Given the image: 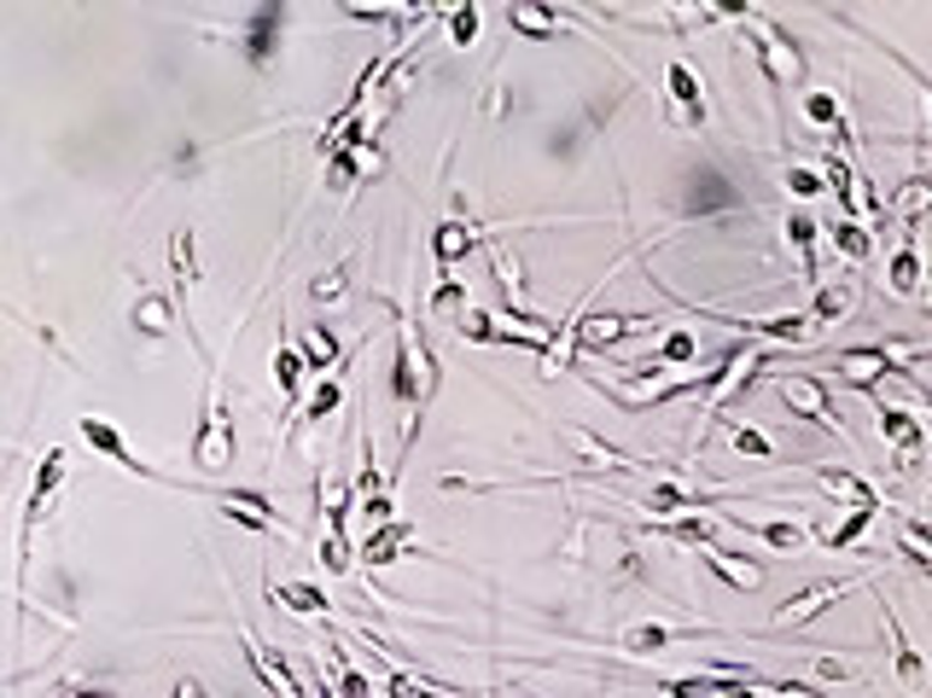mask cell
<instances>
[{"label": "cell", "mask_w": 932, "mask_h": 698, "mask_svg": "<svg viewBox=\"0 0 932 698\" xmlns=\"http://www.w3.org/2000/svg\"><path fill=\"white\" fill-rule=\"evenodd\" d=\"M234 455H239L234 414H228V402H221V384H216V373H210L205 414H198V430H193V466L205 471V478H221V471L234 466Z\"/></svg>", "instance_id": "1"}, {"label": "cell", "mask_w": 932, "mask_h": 698, "mask_svg": "<svg viewBox=\"0 0 932 698\" xmlns=\"http://www.w3.org/2000/svg\"><path fill=\"white\" fill-rule=\"evenodd\" d=\"M76 430H83V443L94 448V455H106L117 471H129V478H147V483H170L164 478V471H158V466H147V460H140L134 455V448L123 443V430H117L111 419H99V414H83V419H76Z\"/></svg>", "instance_id": "2"}, {"label": "cell", "mask_w": 932, "mask_h": 698, "mask_svg": "<svg viewBox=\"0 0 932 698\" xmlns=\"http://www.w3.org/2000/svg\"><path fill=\"white\" fill-rule=\"evenodd\" d=\"M776 390H781V402L793 407L799 419L822 425V430H839V437H845V419L834 414V396H827V384H822L816 373H787Z\"/></svg>", "instance_id": "3"}, {"label": "cell", "mask_w": 932, "mask_h": 698, "mask_svg": "<svg viewBox=\"0 0 932 698\" xmlns=\"http://www.w3.org/2000/svg\"><path fill=\"white\" fill-rule=\"evenodd\" d=\"M239 646H246V664H251V675H257V681L269 687L274 698H303V681L292 675L286 652H274L269 641H257L251 629H239Z\"/></svg>", "instance_id": "4"}, {"label": "cell", "mask_w": 932, "mask_h": 698, "mask_svg": "<svg viewBox=\"0 0 932 698\" xmlns=\"http://www.w3.org/2000/svg\"><path fill=\"white\" fill-rule=\"evenodd\" d=\"M280 30H286V7H257L246 24H239V47L257 70L274 65V47H280Z\"/></svg>", "instance_id": "5"}, {"label": "cell", "mask_w": 932, "mask_h": 698, "mask_svg": "<svg viewBox=\"0 0 932 698\" xmlns=\"http://www.w3.org/2000/svg\"><path fill=\"white\" fill-rule=\"evenodd\" d=\"M414 536L420 530L409 524V519H391V524H379V530H368V542L356 547V559L368 565V570H384V565H397L402 553L414 547Z\"/></svg>", "instance_id": "6"}, {"label": "cell", "mask_w": 932, "mask_h": 698, "mask_svg": "<svg viewBox=\"0 0 932 698\" xmlns=\"http://www.w3.org/2000/svg\"><path fill=\"white\" fill-rule=\"evenodd\" d=\"M875 419H880V437L898 448V471H909L921 460V425H915V414L909 407H891V402H880L875 396Z\"/></svg>", "instance_id": "7"}, {"label": "cell", "mask_w": 932, "mask_h": 698, "mask_svg": "<svg viewBox=\"0 0 932 698\" xmlns=\"http://www.w3.org/2000/svg\"><path fill=\"white\" fill-rule=\"evenodd\" d=\"M636 332H647V320H636V315H577L572 343L577 349H613V343L636 338Z\"/></svg>", "instance_id": "8"}, {"label": "cell", "mask_w": 932, "mask_h": 698, "mask_svg": "<svg viewBox=\"0 0 932 698\" xmlns=\"http://www.w3.org/2000/svg\"><path fill=\"white\" fill-rule=\"evenodd\" d=\"M65 448H47V460L35 466V483H30V501H24V530H35L53 512V495H58V483H65Z\"/></svg>", "instance_id": "9"}, {"label": "cell", "mask_w": 932, "mask_h": 698, "mask_svg": "<svg viewBox=\"0 0 932 698\" xmlns=\"http://www.w3.org/2000/svg\"><path fill=\"white\" fill-rule=\"evenodd\" d=\"M845 593H850V582H839V577L804 588L799 600H787V606L776 611V629H799V623H810V618H822V611L834 606V600H845Z\"/></svg>", "instance_id": "10"}, {"label": "cell", "mask_w": 932, "mask_h": 698, "mask_svg": "<svg viewBox=\"0 0 932 698\" xmlns=\"http://www.w3.org/2000/svg\"><path fill=\"white\" fill-rule=\"evenodd\" d=\"M175 326H181V297H175V292H140V297H134V332L170 338Z\"/></svg>", "instance_id": "11"}, {"label": "cell", "mask_w": 932, "mask_h": 698, "mask_svg": "<svg viewBox=\"0 0 932 698\" xmlns=\"http://www.w3.org/2000/svg\"><path fill=\"white\" fill-rule=\"evenodd\" d=\"M664 88H671V99H676V111H682V122H705V81L694 76V65L687 58H671V70H664Z\"/></svg>", "instance_id": "12"}, {"label": "cell", "mask_w": 932, "mask_h": 698, "mask_svg": "<svg viewBox=\"0 0 932 698\" xmlns=\"http://www.w3.org/2000/svg\"><path fill=\"white\" fill-rule=\"evenodd\" d=\"M478 251V233L466 221H437L432 228V257H437V274H455L466 257Z\"/></svg>", "instance_id": "13"}, {"label": "cell", "mask_w": 932, "mask_h": 698, "mask_svg": "<svg viewBox=\"0 0 932 698\" xmlns=\"http://www.w3.org/2000/svg\"><path fill=\"white\" fill-rule=\"evenodd\" d=\"M921 280H926V257H921V244H915V233H909L898 251H891V262H886V285L898 297H915L921 292Z\"/></svg>", "instance_id": "14"}, {"label": "cell", "mask_w": 932, "mask_h": 698, "mask_svg": "<svg viewBox=\"0 0 932 698\" xmlns=\"http://www.w3.org/2000/svg\"><path fill=\"white\" fill-rule=\"evenodd\" d=\"M269 373H274V384H280V396H286L292 407H303V390H310V367H303L297 343H286V338L274 343V356H269Z\"/></svg>", "instance_id": "15"}, {"label": "cell", "mask_w": 932, "mask_h": 698, "mask_svg": "<svg viewBox=\"0 0 932 698\" xmlns=\"http://www.w3.org/2000/svg\"><path fill=\"white\" fill-rule=\"evenodd\" d=\"M373 170H379L373 140H368V146H350V152H333V157H327V187H333V193H350L356 181L373 175Z\"/></svg>", "instance_id": "16"}, {"label": "cell", "mask_w": 932, "mask_h": 698, "mask_svg": "<svg viewBox=\"0 0 932 698\" xmlns=\"http://www.w3.org/2000/svg\"><path fill=\"white\" fill-rule=\"evenodd\" d=\"M676 641H700V629H671V623H636V629H624V652H636V658H653V652L676 646Z\"/></svg>", "instance_id": "17"}, {"label": "cell", "mask_w": 932, "mask_h": 698, "mask_svg": "<svg viewBox=\"0 0 932 698\" xmlns=\"http://www.w3.org/2000/svg\"><path fill=\"white\" fill-rule=\"evenodd\" d=\"M170 269H175V297L187 303V285L205 280V269H198V233H193V228H175V233H170Z\"/></svg>", "instance_id": "18"}, {"label": "cell", "mask_w": 932, "mask_h": 698, "mask_svg": "<svg viewBox=\"0 0 932 698\" xmlns=\"http://www.w3.org/2000/svg\"><path fill=\"white\" fill-rule=\"evenodd\" d=\"M269 600L274 606H286L292 618H327V588H315V582H269Z\"/></svg>", "instance_id": "19"}, {"label": "cell", "mask_w": 932, "mask_h": 698, "mask_svg": "<svg viewBox=\"0 0 932 698\" xmlns=\"http://www.w3.org/2000/svg\"><path fill=\"white\" fill-rule=\"evenodd\" d=\"M880 611H886V629H891V664H898V681H903V687H921V681H926V664H921L915 641L903 634L898 611H891V606H880Z\"/></svg>", "instance_id": "20"}, {"label": "cell", "mask_w": 932, "mask_h": 698, "mask_svg": "<svg viewBox=\"0 0 932 698\" xmlns=\"http://www.w3.org/2000/svg\"><path fill=\"white\" fill-rule=\"evenodd\" d=\"M700 565L712 570V577H723L728 588H740V593L763 582V565H746L740 553H723V547H705V553H700Z\"/></svg>", "instance_id": "21"}, {"label": "cell", "mask_w": 932, "mask_h": 698, "mask_svg": "<svg viewBox=\"0 0 932 698\" xmlns=\"http://www.w3.org/2000/svg\"><path fill=\"white\" fill-rule=\"evenodd\" d=\"M297 356H303V367H310V373L333 379V367H338V332H333L327 320H315V326H310V338L297 343Z\"/></svg>", "instance_id": "22"}, {"label": "cell", "mask_w": 932, "mask_h": 698, "mask_svg": "<svg viewBox=\"0 0 932 698\" xmlns=\"http://www.w3.org/2000/svg\"><path fill=\"white\" fill-rule=\"evenodd\" d=\"M338 402H344V379L333 373V379H315V390L303 396V407H297V430L303 425H327L333 414H338Z\"/></svg>", "instance_id": "23"}, {"label": "cell", "mask_w": 932, "mask_h": 698, "mask_svg": "<svg viewBox=\"0 0 932 698\" xmlns=\"http://www.w3.org/2000/svg\"><path fill=\"white\" fill-rule=\"evenodd\" d=\"M816 233H822V221L810 216V210H793V216H787V244L799 251L804 280H810V285H822V280H816Z\"/></svg>", "instance_id": "24"}, {"label": "cell", "mask_w": 932, "mask_h": 698, "mask_svg": "<svg viewBox=\"0 0 932 698\" xmlns=\"http://www.w3.org/2000/svg\"><path fill=\"white\" fill-rule=\"evenodd\" d=\"M350 274H356V257H344V262H333L327 274H315V280H310V303H315L321 315L344 303V292H350Z\"/></svg>", "instance_id": "25"}, {"label": "cell", "mask_w": 932, "mask_h": 698, "mask_svg": "<svg viewBox=\"0 0 932 698\" xmlns=\"http://www.w3.org/2000/svg\"><path fill=\"white\" fill-rule=\"evenodd\" d=\"M816 483H822L834 501H850V506H880L875 489H868L863 478H850V471H839V466H816Z\"/></svg>", "instance_id": "26"}, {"label": "cell", "mask_w": 932, "mask_h": 698, "mask_svg": "<svg viewBox=\"0 0 932 698\" xmlns=\"http://www.w3.org/2000/svg\"><path fill=\"white\" fill-rule=\"evenodd\" d=\"M647 512H653V519H687V512H700V495H694V489H682V483H653Z\"/></svg>", "instance_id": "27"}, {"label": "cell", "mask_w": 932, "mask_h": 698, "mask_svg": "<svg viewBox=\"0 0 932 698\" xmlns=\"http://www.w3.org/2000/svg\"><path fill=\"white\" fill-rule=\"evenodd\" d=\"M565 443H572L577 448V455L583 460H589V466H606V471H630V455H618V448L613 443H600V437H589V430H565Z\"/></svg>", "instance_id": "28"}, {"label": "cell", "mask_w": 932, "mask_h": 698, "mask_svg": "<svg viewBox=\"0 0 932 698\" xmlns=\"http://www.w3.org/2000/svg\"><path fill=\"white\" fill-rule=\"evenodd\" d=\"M875 519H880V506H850V512H845V524H834V530H822V542H827V547H834V553H850V547H857V542H863V530H868V524H875Z\"/></svg>", "instance_id": "29"}, {"label": "cell", "mask_w": 932, "mask_h": 698, "mask_svg": "<svg viewBox=\"0 0 932 698\" xmlns=\"http://www.w3.org/2000/svg\"><path fill=\"white\" fill-rule=\"evenodd\" d=\"M508 24L519 30V35H531V41H549V35H560V12H549V7H508Z\"/></svg>", "instance_id": "30"}, {"label": "cell", "mask_w": 932, "mask_h": 698, "mask_svg": "<svg viewBox=\"0 0 932 698\" xmlns=\"http://www.w3.org/2000/svg\"><path fill=\"white\" fill-rule=\"evenodd\" d=\"M804 122H816V129H845V99L839 94H827V88H816V94H804Z\"/></svg>", "instance_id": "31"}, {"label": "cell", "mask_w": 932, "mask_h": 698, "mask_svg": "<svg viewBox=\"0 0 932 698\" xmlns=\"http://www.w3.org/2000/svg\"><path fill=\"white\" fill-rule=\"evenodd\" d=\"M740 530H746V536H758V542H769V547H804L810 542V530L793 524V519H769V524H746L740 519Z\"/></svg>", "instance_id": "32"}, {"label": "cell", "mask_w": 932, "mask_h": 698, "mask_svg": "<svg viewBox=\"0 0 932 698\" xmlns=\"http://www.w3.org/2000/svg\"><path fill=\"white\" fill-rule=\"evenodd\" d=\"M432 315H466L473 303H466V280H455V274H437V285H432V303H425Z\"/></svg>", "instance_id": "33"}, {"label": "cell", "mask_w": 932, "mask_h": 698, "mask_svg": "<svg viewBox=\"0 0 932 698\" xmlns=\"http://www.w3.org/2000/svg\"><path fill=\"white\" fill-rule=\"evenodd\" d=\"M664 698H723L735 681H712V675H671V681H659Z\"/></svg>", "instance_id": "34"}, {"label": "cell", "mask_w": 932, "mask_h": 698, "mask_svg": "<svg viewBox=\"0 0 932 698\" xmlns=\"http://www.w3.org/2000/svg\"><path fill=\"white\" fill-rule=\"evenodd\" d=\"M845 309H850V285H845V280H822V292H816V309H810V320L827 326V320H839Z\"/></svg>", "instance_id": "35"}, {"label": "cell", "mask_w": 932, "mask_h": 698, "mask_svg": "<svg viewBox=\"0 0 932 698\" xmlns=\"http://www.w3.org/2000/svg\"><path fill=\"white\" fill-rule=\"evenodd\" d=\"M694 356H700V338H694V332H687V326H676V332H671V338H664V343H659V356H653V361L664 367V373H671V367H687V361H694Z\"/></svg>", "instance_id": "36"}, {"label": "cell", "mask_w": 932, "mask_h": 698, "mask_svg": "<svg viewBox=\"0 0 932 698\" xmlns=\"http://www.w3.org/2000/svg\"><path fill=\"white\" fill-rule=\"evenodd\" d=\"M827 239H834V251H845L850 262L868 257V228H863V221H850V216H839L834 228H827Z\"/></svg>", "instance_id": "37"}, {"label": "cell", "mask_w": 932, "mask_h": 698, "mask_svg": "<svg viewBox=\"0 0 932 698\" xmlns=\"http://www.w3.org/2000/svg\"><path fill=\"white\" fill-rule=\"evenodd\" d=\"M926 204H932V175H915L909 187L898 193V216H903V228H915V221L926 216Z\"/></svg>", "instance_id": "38"}, {"label": "cell", "mask_w": 932, "mask_h": 698, "mask_svg": "<svg viewBox=\"0 0 932 698\" xmlns=\"http://www.w3.org/2000/svg\"><path fill=\"white\" fill-rule=\"evenodd\" d=\"M327 652H333V664H338V692H344V698H384V692H379V687L368 681V675H361V669H356L350 658H344L338 646H327Z\"/></svg>", "instance_id": "39"}, {"label": "cell", "mask_w": 932, "mask_h": 698, "mask_svg": "<svg viewBox=\"0 0 932 698\" xmlns=\"http://www.w3.org/2000/svg\"><path fill=\"white\" fill-rule=\"evenodd\" d=\"M216 501H221V506H246V512H257V519L280 524V506L262 495V489H216Z\"/></svg>", "instance_id": "40"}, {"label": "cell", "mask_w": 932, "mask_h": 698, "mask_svg": "<svg viewBox=\"0 0 932 698\" xmlns=\"http://www.w3.org/2000/svg\"><path fill=\"white\" fill-rule=\"evenodd\" d=\"M321 565H327L333 577H344V570L356 565V547H350V536H333V530H327V536H321Z\"/></svg>", "instance_id": "41"}, {"label": "cell", "mask_w": 932, "mask_h": 698, "mask_svg": "<svg viewBox=\"0 0 932 698\" xmlns=\"http://www.w3.org/2000/svg\"><path fill=\"white\" fill-rule=\"evenodd\" d=\"M735 448H740V455H752V460H776V443H769L758 425H735Z\"/></svg>", "instance_id": "42"}, {"label": "cell", "mask_w": 932, "mask_h": 698, "mask_svg": "<svg viewBox=\"0 0 932 698\" xmlns=\"http://www.w3.org/2000/svg\"><path fill=\"white\" fill-rule=\"evenodd\" d=\"M478 24H484V18H478V7H460V12H449V35H455V47H473V41H478Z\"/></svg>", "instance_id": "43"}, {"label": "cell", "mask_w": 932, "mask_h": 698, "mask_svg": "<svg viewBox=\"0 0 932 698\" xmlns=\"http://www.w3.org/2000/svg\"><path fill=\"white\" fill-rule=\"evenodd\" d=\"M361 519H368V530L391 524V519H397V501H391V489H379V495H368V501H361Z\"/></svg>", "instance_id": "44"}, {"label": "cell", "mask_w": 932, "mask_h": 698, "mask_svg": "<svg viewBox=\"0 0 932 698\" xmlns=\"http://www.w3.org/2000/svg\"><path fill=\"white\" fill-rule=\"evenodd\" d=\"M384 698H432V687L414 681V675H402V669H391L384 675Z\"/></svg>", "instance_id": "45"}, {"label": "cell", "mask_w": 932, "mask_h": 698, "mask_svg": "<svg viewBox=\"0 0 932 698\" xmlns=\"http://www.w3.org/2000/svg\"><path fill=\"white\" fill-rule=\"evenodd\" d=\"M787 187H793V193H799V198H816V193H822V187H827V181H822V175H816V170H793V175H787Z\"/></svg>", "instance_id": "46"}, {"label": "cell", "mask_w": 932, "mask_h": 698, "mask_svg": "<svg viewBox=\"0 0 932 698\" xmlns=\"http://www.w3.org/2000/svg\"><path fill=\"white\" fill-rule=\"evenodd\" d=\"M769 698H822V692H810V687H793V681H758Z\"/></svg>", "instance_id": "47"}, {"label": "cell", "mask_w": 932, "mask_h": 698, "mask_svg": "<svg viewBox=\"0 0 932 698\" xmlns=\"http://www.w3.org/2000/svg\"><path fill=\"white\" fill-rule=\"evenodd\" d=\"M170 698H210V692H205V687H198V681H193V675H181V681L170 687Z\"/></svg>", "instance_id": "48"}, {"label": "cell", "mask_w": 932, "mask_h": 698, "mask_svg": "<svg viewBox=\"0 0 932 698\" xmlns=\"http://www.w3.org/2000/svg\"><path fill=\"white\" fill-rule=\"evenodd\" d=\"M71 698H117V692H106V687H94V692H71Z\"/></svg>", "instance_id": "49"}, {"label": "cell", "mask_w": 932, "mask_h": 698, "mask_svg": "<svg viewBox=\"0 0 932 698\" xmlns=\"http://www.w3.org/2000/svg\"><path fill=\"white\" fill-rule=\"evenodd\" d=\"M915 390H921V384H915ZM921 402H926V414H932V390H921Z\"/></svg>", "instance_id": "50"}, {"label": "cell", "mask_w": 932, "mask_h": 698, "mask_svg": "<svg viewBox=\"0 0 932 698\" xmlns=\"http://www.w3.org/2000/svg\"><path fill=\"white\" fill-rule=\"evenodd\" d=\"M926 280H932V251H926Z\"/></svg>", "instance_id": "51"}]
</instances>
